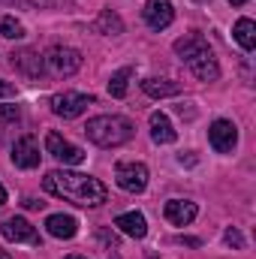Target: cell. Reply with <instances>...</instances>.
Listing matches in <instances>:
<instances>
[{
	"mask_svg": "<svg viewBox=\"0 0 256 259\" xmlns=\"http://www.w3.org/2000/svg\"><path fill=\"white\" fill-rule=\"evenodd\" d=\"M42 190L64 202H72L78 208H97L109 199V190L100 178L84 175V172H69V169H55L42 178Z\"/></svg>",
	"mask_w": 256,
	"mask_h": 259,
	"instance_id": "cell-1",
	"label": "cell"
},
{
	"mask_svg": "<svg viewBox=\"0 0 256 259\" xmlns=\"http://www.w3.org/2000/svg\"><path fill=\"white\" fill-rule=\"evenodd\" d=\"M133 133H136V127L124 115H97L84 124V136L100 148H118L133 139Z\"/></svg>",
	"mask_w": 256,
	"mask_h": 259,
	"instance_id": "cell-2",
	"label": "cell"
},
{
	"mask_svg": "<svg viewBox=\"0 0 256 259\" xmlns=\"http://www.w3.org/2000/svg\"><path fill=\"white\" fill-rule=\"evenodd\" d=\"M115 181L127 193H142L148 187V166L145 163H136V160H121L115 166Z\"/></svg>",
	"mask_w": 256,
	"mask_h": 259,
	"instance_id": "cell-3",
	"label": "cell"
},
{
	"mask_svg": "<svg viewBox=\"0 0 256 259\" xmlns=\"http://www.w3.org/2000/svg\"><path fill=\"white\" fill-rule=\"evenodd\" d=\"M42 58H46V69H52L61 78H66V75H72V72L81 69V55L75 49H69V46H52L49 55H42Z\"/></svg>",
	"mask_w": 256,
	"mask_h": 259,
	"instance_id": "cell-4",
	"label": "cell"
},
{
	"mask_svg": "<svg viewBox=\"0 0 256 259\" xmlns=\"http://www.w3.org/2000/svg\"><path fill=\"white\" fill-rule=\"evenodd\" d=\"M0 235L6 241H15V244H30V247H42V238L36 232V226H30V220L24 217H9L0 223Z\"/></svg>",
	"mask_w": 256,
	"mask_h": 259,
	"instance_id": "cell-5",
	"label": "cell"
},
{
	"mask_svg": "<svg viewBox=\"0 0 256 259\" xmlns=\"http://www.w3.org/2000/svg\"><path fill=\"white\" fill-rule=\"evenodd\" d=\"M46 151L58 160V163H64V166H78V163H84V151L78 148V145H72L69 139H64L61 133H46Z\"/></svg>",
	"mask_w": 256,
	"mask_h": 259,
	"instance_id": "cell-6",
	"label": "cell"
},
{
	"mask_svg": "<svg viewBox=\"0 0 256 259\" xmlns=\"http://www.w3.org/2000/svg\"><path fill=\"white\" fill-rule=\"evenodd\" d=\"M91 103H94V97H91V94L64 91V94H55V97H52V112H55L58 118H64V121H72V118H78Z\"/></svg>",
	"mask_w": 256,
	"mask_h": 259,
	"instance_id": "cell-7",
	"label": "cell"
},
{
	"mask_svg": "<svg viewBox=\"0 0 256 259\" xmlns=\"http://www.w3.org/2000/svg\"><path fill=\"white\" fill-rule=\"evenodd\" d=\"M12 58V66L24 75V78H30V81H42L46 78V58L39 55V52H33V49H18V52H12L9 55Z\"/></svg>",
	"mask_w": 256,
	"mask_h": 259,
	"instance_id": "cell-8",
	"label": "cell"
},
{
	"mask_svg": "<svg viewBox=\"0 0 256 259\" xmlns=\"http://www.w3.org/2000/svg\"><path fill=\"white\" fill-rule=\"evenodd\" d=\"M208 142L217 154H232L235 145H238V127L226 118H217L211 127H208Z\"/></svg>",
	"mask_w": 256,
	"mask_h": 259,
	"instance_id": "cell-9",
	"label": "cell"
},
{
	"mask_svg": "<svg viewBox=\"0 0 256 259\" xmlns=\"http://www.w3.org/2000/svg\"><path fill=\"white\" fill-rule=\"evenodd\" d=\"M142 15L151 30H166L175 21V6H172V0H145Z\"/></svg>",
	"mask_w": 256,
	"mask_h": 259,
	"instance_id": "cell-10",
	"label": "cell"
},
{
	"mask_svg": "<svg viewBox=\"0 0 256 259\" xmlns=\"http://www.w3.org/2000/svg\"><path fill=\"white\" fill-rule=\"evenodd\" d=\"M39 142L33 136H21L15 145H12V163L18 169H36L39 166Z\"/></svg>",
	"mask_w": 256,
	"mask_h": 259,
	"instance_id": "cell-11",
	"label": "cell"
},
{
	"mask_svg": "<svg viewBox=\"0 0 256 259\" xmlns=\"http://www.w3.org/2000/svg\"><path fill=\"white\" fill-rule=\"evenodd\" d=\"M163 214H166V220L172 226H190L193 220H196V214H199V208L190 199H169L166 208H163Z\"/></svg>",
	"mask_w": 256,
	"mask_h": 259,
	"instance_id": "cell-12",
	"label": "cell"
},
{
	"mask_svg": "<svg viewBox=\"0 0 256 259\" xmlns=\"http://www.w3.org/2000/svg\"><path fill=\"white\" fill-rule=\"evenodd\" d=\"M202 52H211L208 49V39L202 36V33H184L181 39H175V55L187 64V61H193V58H199Z\"/></svg>",
	"mask_w": 256,
	"mask_h": 259,
	"instance_id": "cell-13",
	"label": "cell"
},
{
	"mask_svg": "<svg viewBox=\"0 0 256 259\" xmlns=\"http://www.w3.org/2000/svg\"><path fill=\"white\" fill-rule=\"evenodd\" d=\"M148 124H151V139L157 145H172L178 139V133H175V127H172V121H169L166 112H151Z\"/></svg>",
	"mask_w": 256,
	"mask_h": 259,
	"instance_id": "cell-14",
	"label": "cell"
},
{
	"mask_svg": "<svg viewBox=\"0 0 256 259\" xmlns=\"http://www.w3.org/2000/svg\"><path fill=\"white\" fill-rule=\"evenodd\" d=\"M187 66H190V72L199 81H217L220 78V64H217V58L211 52H202L199 58L187 61Z\"/></svg>",
	"mask_w": 256,
	"mask_h": 259,
	"instance_id": "cell-15",
	"label": "cell"
},
{
	"mask_svg": "<svg viewBox=\"0 0 256 259\" xmlns=\"http://www.w3.org/2000/svg\"><path fill=\"white\" fill-rule=\"evenodd\" d=\"M115 226L130 235V238H145L148 235V220H145V214H139V211H127V214H118L115 217Z\"/></svg>",
	"mask_w": 256,
	"mask_h": 259,
	"instance_id": "cell-16",
	"label": "cell"
},
{
	"mask_svg": "<svg viewBox=\"0 0 256 259\" xmlns=\"http://www.w3.org/2000/svg\"><path fill=\"white\" fill-rule=\"evenodd\" d=\"M46 229H49L52 238H75V232H78V220L69 217V214H52V217L46 220Z\"/></svg>",
	"mask_w": 256,
	"mask_h": 259,
	"instance_id": "cell-17",
	"label": "cell"
},
{
	"mask_svg": "<svg viewBox=\"0 0 256 259\" xmlns=\"http://www.w3.org/2000/svg\"><path fill=\"white\" fill-rule=\"evenodd\" d=\"M142 91L148 97H154V100H163V97H175L181 91V84L178 81H169V78H145L142 81Z\"/></svg>",
	"mask_w": 256,
	"mask_h": 259,
	"instance_id": "cell-18",
	"label": "cell"
},
{
	"mask_svg": "<svg viewBox=\"0 0 256 259\" xmlns=\"http://www.w3.org/2000/svg\"><path fill=\"white\" fill-rule=\"evenodd\" d=\"M94 30H97V33H103V36H118V33H124V21L118 18V12L103 9V12H100V18L94 21Z\"/></svg>",
	"mask_w": 256,
	"mask_h": 259,
	"instance_id": "cell-19",
	"label": "cell"
},
{
	"mask_svg": "<svg viewBox=\"0 0 256 259\" xmlns=\"http://www.w3.org/2000/svg\"><path fill=\"white\" fill-rule=\"evenodd\" d=\"M232 36H235V42H238L244 52H253L256 49V24L250 21V18H238Z\"/></svg>",
	"mask_w": 256,
	"mask_h": 259,
	"instance_id": "cell-20",
	"label": "cell"
},
{
	"mask_svg": "<svg viewBox=\"0 0 256 259\" xmlns=\"http://www.w3.org/2000/svg\"><path fill=\"white\" fill-rule=\"evenodd\" d=\"M130 78H133V66H121L118 72H112L109 78V94L112 97H127V88H130Z\"/></svg>",
	"mask_w": 256,
	"mask_h": 259,
	"instance_id": "cell-21",
	"label": "cell"
},
{
	"mask_svg": "<svg viewBox=\"0 0 256 259\" xmlns=\"http://www.w3.org/2000/svg\"><path fill=\"white\" fill-rule=\"evenodd\" d=\"M0 36L6 39H21L24 36V24L15 15H0Z\"/></svg>",
	"mask_w": 256,
	"mask_h": 259,
	"instance_id": "cell-22",
	"label": "cell"
},
{
	"mask_svg": "<svg viewBox=\"0 0 256 259\" xmlns=\"http://www.w3.org/2000/svg\"><path fill=\"white\" fill-rule=\"evenodd\" d=\"M223 241H226L229 247H235V250H241V247H244V235H241L235 226H229V229L223 232Z\"/></svg>",
	"mask_w": 256,
	"mask_h": 259,
	"instance_id": "cell-23",
	"label": "cell"
},
{
	"mask_svg": "<svg viewBox=\"0 0 256 259\" xmlns=\"http://www.w3.org/2000/svg\"><path fill=\"white\" fill-rule=\"evenodd\" d=\"M18 118H21L18 106H0V124H15Z\"/></svg>",
	"mask_w": 256,
	"mask_h": 259,
	"instance_id": "cell-24",
	"label": "cell"
},
{
	"mask_svg": "<svg viewBox=\"0 0 256 259\" xmlns=\"http://www.w3.org/2000/svg\"><path fill=\"white\" fill-rule=\"evenodd\" d=\"M0 97H15V84H9V81L0 78Z\"/></svg>",
	"mask_w": 256,
	"mask_h": 259,
	"instance_id": "cell-25",
	"label": "cell"
},
{
	"mask_svg": "<svg viewBox=\"0 0 256 259\" xmlns=\"http://www.w3.org/2000/svg\"><path fill=\"white\" fill-rule=\"evenodd\" d=\"M9 3H30V6H52L58 0H9Z\"/></svg>",
	"mask_w": 256,
	"mask_h": 259,
	"instance_id": "cell-26",
	"label": "cell"
},
{
	"mask_svg": "<svg viewBox=\"0 0 256 259\" xmlns=\"http://www.w3.org/2000/svg\"><path fill=\"white\" fill-rule=\"evenodd\" d=\"M178 163H181V166H196V157H193V154H181Z\"/></svg>",
	"mask_w": 256,
	"mask_h": 259,
	"instance_id": "cell-27",
	"label": "cell"
},
{
	"mask_svg": "<svg viewBox=\"0 0 256 259\" xmlns=\"http://www.w3.org/2000/svg\"><path fill=\"white\" fill-rule=\"evenodd\" d=\"M24 205H27V208H42L46 202H36V199H24Z\"/></svg>",
	"mask_w": 256,
	"mask_h": 259,
	"instance_id": "cell-28",
	"label": "cell"
},
{
	"mask_svg": "<svg viewBox=\"0 0 256 259\" xmlns=\"http://www.w3.org/2000/svg\"><path fill=\"white\" fill-rule=\"evenodd\" d=\"M6 202V190H3V184H0V205Z\"/></svg>",
	"mask_w": 256,
	"mask_h": 259,
	"instance_id": "cell-29",
	"label": "cell"
},
{
	"mask_svg": "<svg viewBox=\"0 0 256 259\" xmlns=\"http://www.w3.org/2000/svg\"><path fill=\"white\" fill-rule=\"evenodd\" d=\"M229 3H232V6H244L247 0H229Z\"/></svg>",
	"mask_w": 256,
	"mask_h": 259,
	"instance_id": "cell-30",
	"label": "cell"
},
{
	"mask_svg": "<svg viewBox=\"0 0 256 259\" xmlns=\"http://www.w3.org/2000/svg\"><path fill=\"white\" fill-rule=\"evenodd\" d=\"M0 259H9V253H6V250H0Z\"/></svg>",
	"mask_w": 256,
	"mask_h": 259,
	"instance_id": "cell-31",
	"label": "cell"
},
{
	"mask_svg": "<svg viewBox=\"0 0 256 259\" xmlns=\"http://www.w3.org/2000/svg\"><path fill=\"white\" fill-rule=\"evenodd\" d=\"M66 259H84V256H66Z\"/></svg>",
	"mask_w": 256,
	"mask_h": 259,
	"instance_id": "cell-32",
	"label": "cell"
}]
</instances>
